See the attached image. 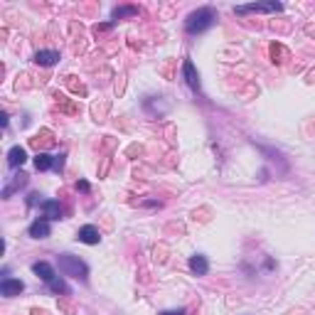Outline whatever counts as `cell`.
I'll list each match as a JSON object with an SVG mask.
<instances>
[{
	"label": "cell",
	"mask_w": 315,
	"mask_h": 315,
	"mask_svg": "<svg viewBox=\"0 0 315 315\" xmlns=\"http://www.w3.org/2000/svg\"><path fill=\"white\" fill-rule=\"evenodd\" d=\"M214 20H217V15L212 8H197L195 13L187 15V20H185V30L190 32V35H200V32H205L214 25Z\"/></svg>",
	"instance_id": "obj_1"
},
{
	"label": "cell",
	"mask_w": 315,
	"mask_h": 315,
	"mask_svg": "<svg viewBox=\"0 0 315 315\" xmlns=\"http://www.w3.org/2000/svg\"><path fill=\"white\" fill-rule=\"evenodd\" d=\"M57 266H59L62 276H71V278H79V281H86V276H89L86 263L79 256H71V254H59L57 256Z\"/></svg>",
	"instance_id": "obj_2"
},
{
	"label": "cell",
	"mask_w": 315,
	"mask_h": 315,
	"mask_svg": "<svg viewBox=\"0 0 315 315\" xmlns=\"http://www.w3.org/2000/svg\"><path fill=\"white\" fill-rule=\"evenodd\" d=\"M25 290V283L20 281V278H10V276H5L3 281H0V293L5 296V298H15V296H20Z\"/></svg>",
	"instance_id": "obj_3"
},
{
	"label": "cell",
	"mask_w": 315,
	"mask_h": 315,
	"mask_svg": "<svg viewBox=\"0 0 315 315\" xmlns=\"http://www.w3.org/2000/svg\"><path fill=\"white\" fill-rule=\"evenodd\" d=\"M283 5L281 3H269V5H241L236 8V13L244 15V13H281Z\"/></svg>",
	"instance_id": "obj_4"
},
{
	"label": "cell",
	"mask_w": 315,
	"mask_h": 315,
	"mask_svg": "<svg viewBox=\"0 0 315 315\" xmlns=\"http://www.w3.org/2000/svg\"><path fill=\"white\" fill-rule=\"evenodd\" d=\"M77 239H79V241H84V244H91V247H94V244H99V241H101V234H99V229H96L94 224H86V227H82V229H79Z\"/></svg>",
	"instance_id": "obj_5"
},
{
	"label": "cell",
	"mask_w": 315,
	"mask_h": 315,
	"mask_svg": "<svg viewBox=\"0 0 315 315\" xmlns=\"http://www.w3.org/2000/svg\"><path fill=\"white\" fill-rule=\"evenodd\" d=\"M59 62V52L55 50H40V52H35V64H40V67H52Z\"/></svg>",
	"instance_id": "obj_6"
},
{
	"label": "cell",
	"mask_w": 315,
	"mask_h": 315,
	"mask_svg": "<svg viewBox=\"0 0 315 315\" xmlns=\"http://www.w3.org/2000/svg\"><path fill=\"white\" fill-rule=\"evenodd\" d=\"M50 220H35L30 224V236L32 239H47L50 236Z\"/></svg>",
	"instance_id": "obj_7"
},
{
	"label": "cell",
	"mask_w": 315,
	"mask_h": 315,
	"mask_svg": "<svg viewBox=\"0 0 315 315\" xmlns=\"http://www.w3.org/2000/svg\"><path fill=\"white\" fill-rule=\"evenodd\" d=\"M32 274H37L42 281H44V283H50V281H52V278L57 276L55 269H52L47 261H37V263H32Z\"/></svg>",
	"instance_id": "obj_8"
},
{
	"label": "cell",
	"mask_w": 315,
	"mask_h": 315,
	"mask_svg": "<svg viewBox=\"0 0 315 315\" xmlns=\"http://www.w3.org/2000/svg\"><path fill=\"white\" fill-rule=\"evenodd\" d=\"M42 212L47 220H62V205L55 202V200H44L42 202Z\"/></svg>",
	"instance_id": "obj_9"
},
{
	"label": "cell",
	"mask_w": 315,
	"mask_h": 315,
	"mask_svg": "<svg viewBox=\"0 0 315 315\" xmlns=\"http://www.w3.org/2000/svg\"><path fill=\"white\" fill-rule=\"evenodd\" d=\"M182 74H185V79L190 84V89H200V77H197V71H195V64H192L190 59H185V64H182Z\"/></svg>",
	"instance_id": "obj_10"
},
{
	"label": "cell",
	"mask_w": 315,
	"mask_h": 315,
	"mask_svg": "<svg viewBox=\"0 0 315 315\" xmlns=\"http://www.w3.org/2000/svg\"><path fill=\"white\" fill-rule=\"evenodd\" d=\"M25 160H28V153H25V148L13 146V148H10V153H8V165H10V167H20Z\"/></svg>",
	"instance_id": "obj_11"
},
{
	"label": "cell",
	"mask_w": 315,
	"mask_h": 315,
	"mask_svg": "<svg viewBox=\"0 0 315 315\" xmlns=\"http://www.w3.org/2000/svg\"><path fill=\"white\" fill-rule=\"evenodd\" d=\"M190 269L197 276H205L207 271H209V261H207L205 256H200V254H195V256L190 259Z\"/></svg>",
	"instance_id": "obj_12"
},
{
	"label": "cell",
	"mask_w": 315,
	"mask_h": 315,
	"mask_svg": "<svg viewBox=\"0 0 315 315\" xmlns=\"http://www.w3.org/2000/svg\"><path fill=\"white\" fill-rule=\"evenodd\" d=\"M52 165H55V158H52V155L37 153V158H35V167H37V170H50Z\"/></svg>",
	"instance_id": "obj_13"
},
{
	"label": "cell",
	"mask_w": 315,
	"mask_h": 315,
	"mask_svg": "<svg viewBox=\"0 0 315 315\" xmlns=\"http://www.w3.org/2000/svg\"><path fill=\"white\" fill-rule=\"evenodd\" d=\"M47 286H50V290H55V293H69L67 283H64V281H62L59 276H55V278H52V281H50Z\"/></svg>",
	"instance_id": "obj_14"
},
{
	"label": "cell",
	"mask_w": 315,
	"mask_h": 315,
	"mask_svg": "<svg viewBox=\"0 0 315 315\" xmlns=\"http://www.w3.org/2000/svg\"><path fill=\"white\" fill-rule=\"evenodd\" d=\"M128 15H138V10L136 8H113L111 17H113V20H121V17H128Z\"/></svg>",
	"instance_id": "obj_15"
},
{
	"label": "cell",
	"mask_w": 315,
	"mask_h": 315,
	"mask_svg": "<svg viewBox=\"0 0 315 315\" xmlns=\"http://www.w3.org/2000/svg\"><path fill=\"white\" fill-rule=\"evenodd\" d=\"M52 167H55L57 173H59V170L64 167V155H57V158H55V165H52Z\"/></svg>",
	"instance_id": "obj_16"
},
{
	"label": "cell",
	"mask_w": 315,
	"mask_h": 315,
	"mask_svg": "<svg viewBox=\"0 0 315 315\" xmlns=\"http://www.w3.org/2000/svg\"><path fill=\"white\" fill-rule=\"evenodd\" d=\"M69 86L74 89V91H79V94H86V89H84L82 84H77V82H71V77H69Z\"/></svg>",
	"instance_id": "obj_17"
},
{
	"label": "cell",
	"mask_w": 315,
	"mask_h": 315,
	"mask_svg": "<svg viewBox=\"0 0 315 315\" xmlns=\"http://www.w3.org/2000/svg\"><path fill=\"white\" fill-rule=\"evenodd\" d=\"M160 315H185V310L178 308V310H165V313H160Z\"/></svg>",
	"instance_id": "obj_18"
},
{
	"label": "cell",
	"mask_w": 315,
	"mask_h": 315,
	"mask_svg": "<svg viewBox=\"0 0 315 315\" xmlns=\"http://www.w3.org/2000/svg\"><path fill=\"white\" fill-rule=\"evenodd\" d=\"M77 187H79L82 192H89V182H84L82 180V182H77Z\"/></svg>",
	"instance_id": "obj_19"
},
{
	"label": "cell",
	"mask_w": 315,
	"mask_h": 315,
	"mask_svg": "<svg viewBox=\"0 0 315 315\" xmlns=\"http://www.w3.org/2000/svg\"><path fill=\"white\" fill-rule=\"evenodd\" d=\"M37 197H40V195H30V200H28L30 207H32V205H37Z\"/></svg>",
	"instance_id": "obj_20"
}]
</instances>
